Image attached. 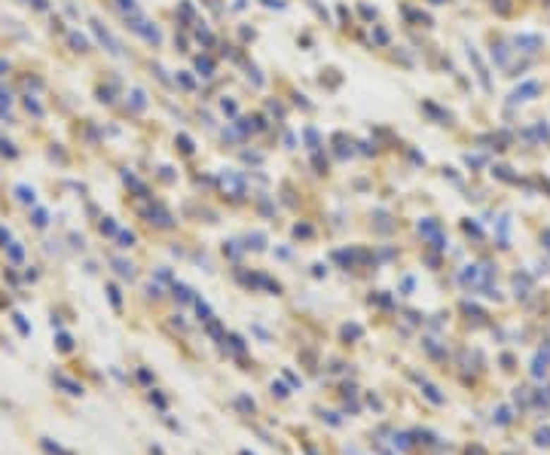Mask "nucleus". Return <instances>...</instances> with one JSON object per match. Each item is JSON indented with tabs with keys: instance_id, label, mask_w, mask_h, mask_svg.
Returning <instances> with one entry per match:
<instances>
[{
	"instance_id": "f257e3e1",
	"label": "nucleus",
	"mask_w": 550,
	"mask_h": 455,
	"mask_svg": "<svg viewBox=\"0 0 550 455\" xmlns=\"http://www.w3.org/2000/svg\"><path fill=\"white\" fill-rule=\"evenodd\" d=\"M52 382L59 385V388H64V394H71V397H80L82 394V385L80 382H73L71 376H64V373H55L52 376Z\"/></svg>"
},
{
	"instance_id": "f03ea898",
	"label": "nucleus",
	"mask_w": 550,
	"mask_h": 455,
	"mask_svg": "<svg viewBox=\"0 0 550 455\" xmlns=\"http://www.w3.org/2000/svg\"><path fill=\"white\" fill-rule=\"evenodd\" d=\"M517 46H522V52H535L541 46V37H532V34H522L517 37Z\"/></svg>"
},
{
	"instance_id": "7ed1b4c3",
	"label": "nucleus",
	"mask_w": 550,
	"mask_h": 455,
	"mask_svg": "<svg viewBox=\"0 0 550 455\" xmlns=\"http://www.w3.org/2000/svg\"><path fill=\"white\" fill-rule=\"evenodd\" d=\"M535 92H538V83H526V86L517 89L511 98H513V101H526V95H535Z\"/></svg>"
},
{
	"instance_id": "20e7f679",
	"label": "nucleus",
	"mask_w": 550,
	"mask_h": 455,
	"mask_svg": "<svg viewBox=\"0 0 550 455\" xmlns=\"http://www.w3.org/2000/svg\"><path fill=\"white\" fill-rule=\"evenodd\" d=\"M40 447L46 449V455H73V452H68V449H61V447H52V440H40Z\"/></svg>"
},
{
	"instance_id": "39448f33",
	"label": "nucleus",
	"mask_w": 550,
	"mask_h": 455,
	"mask_svg": "<svg viewBox=\"0 0 550 455\" xmlns=\"http://www.w3.org/2000/svg\"><path fill=\"white\" fill-rule=\"evenodd\" d=\"M13 321H16V327H18V333H22V336H28V333H31V327H28V321H25V315H13Z\"/></svg>"
},
{
	"instance_id": "423d86ee",
	"label": "nucleus",
	"mask_w": 550,
	"mask_h": 455,
	"mask_svg": "<svg viewBox=\"0 0 550 455\" xmlns=\"http://www.w3.org/2000/svg\"><path fill=\"white\" fill-rule=\"evenodd\" d=\"M16 193H18V199H22V202H34V190H28V187H18Z\"/></svg>"
},
{
	"instance_id": "0eeeda50",
	"label": "nucleus",
	"mask_w": 550,
	"mask_h": 455,
	"mask_svg": "<svg viewBox=\"0 0 550 455\" xmlns=\"http://www.w3.org/2000/svg\"><path fill=\"white\" fill-rule=\"evenodd\" d=\"M73 346V339L68 336V333H61V336H59V348H64V351H68Z\"/></svg>"
}]
</instances>
